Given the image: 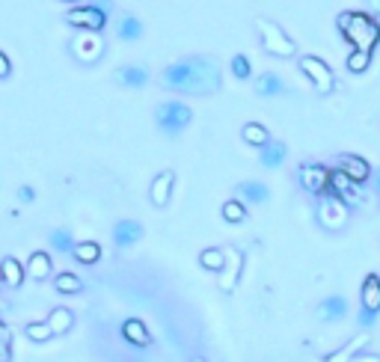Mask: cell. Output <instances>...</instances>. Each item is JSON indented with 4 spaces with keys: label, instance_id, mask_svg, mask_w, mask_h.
Wrapping results in <instances>:
<instances>
[{
    "label": "cell",
    "instance_id": "obj_23",
    "mask_svg": "<svg viewBox=\"0 0 380 362\" xmlns=\"http://www.w3.org/2000/svg\"><path fill=\"white\" fill-rule=\"evenodd\" d=\"M256 92L261 98H273V95H283L286 92V84H283V77L273 75V72H264L256 77Z\"/></svg>",
    "mask_w": 380,
    "mask_h": 362
},
{
    "label": "cell",
    "instance_id": "obj_41",
    "mask_svg": "<svg viewBox=\"0 0 380 362\" xmlns=\"http://www.w3.org/2000/svg\"><path fill=\"white\" fill-rule=\"evenodd\" d=\"M371 181H374V193L380 196V167H377V170L371 172Z\"/></svg>",
    "mask_w": 380,
    "mask_h": 362
},
{
    "label": "cell",
    "instance_id": "obj_39",
    "mask_svg": "<svg viewBox=\"0 0 380 362\" xmlns=\"http://www.w3.org/2000/svg\"><path fill=\"white\" fill-rule=\"evenodd\" d=\"M351 362H380V356H377V353H362V351H359Z\"/></svg>",
    "mask_w": 380,
    "mask_h": 362
},
{
    "label": "cell",
    "instance_id": "obj_24",
    "mask_svg": "<svg viewBox=\"0 0 380 362\" xmlns=\"http://www.w3.org/2000/svg\"><path fill=\"white\" fill-rule=\"evenodd\" d=\"M72 324H75V315H72V309H65V306H57L51 315H48V327H51L54 336H65L72 330Z\"/></svg>",
    "mask_w": 380,
    "mask_h": 362
},
{
    "label": "cell",
    "instance_id": "obj_2",
    "mask_svg": "<svg viewBox=\"0 0 380 362\" xmlns=\"http://www.w3.org/2000/svg\"><path fill=\"white\" fill-rule=\"evenodd\" d=\"M336 27L342 33V39L348 42L357 51H369L374 54V48L380 45V21L371 12H359V9H348L339 12Z\"/></svg>",
    "mask_w": 380,
    "mask_h": 362
},
{
    "label": "cell",
    "instance_id": "obj_35",
    "mask_svg": "<svg viewBox=\"0 0 380 362\" xmlns=\"http://www.w3.org/2000/svg\"><path fill=\"white\" fill-rule=\"evenodd\" d=\"M232 75L238 77V80H246L253 75V65H250V60H246L244 54H235L232 57Z\"/></svg>",
    "mask_w": 380,
    "mask_h": 362
},
{
    "label": "cell",
    "instance_id": "obj_29",
    "mask_svg": "<svg viewBox=\"0 0 380 362\" xmlns=\"http://www.w3.org/2000/svg\"><path fill=\"white\" fill-rule=\"evenodd\" d=\"M54 288L60 294H80L84 291V283H80V276H75V273H60V276H54Z\"/></svg>",
    "mask_w": 380,
    "mask_h": 362
},
{
    "label": "cell",
    "instance_id": "obj_8",
    "mask_svg": "<svg viewBox=\"0 0 380 362\" xmlns=\"http://www.w3.org/2000/svg\"><path fill=\"white\" fill-rule=\"evenodd\" d=\"M297 181H300V187L312 196H324L330 190V170L324 163H303L300 170H297Z\"/></svg>",
    "mask_w": 380,
    "mask_h": 362
},
{
    "label": "cell",
    "instance_id": "obj_28",
    "mask_svg": "<svg viewBox=\"0 0 380 362\" xmlns=\"http://www.w3.org/2000/svg\"><path fill=\"white\" fill-rule=\"evenodd\" d=\"M223 261H226V250H217V246H208V250L200 253V265H202L205 270H214V273H217V270L223 268Z\"/></svg>",
    "mask_w": 380,
    "mask_h": 362
},
{
    "label": "cell",
    "instance_id": "obj_4",
    "mask_svg": "<svg viewBox=\"0 0 380 362\" xmlns=\"http://www.w3.org/2000/svg\"><path fill=\"white\" fill-rule=\"evenodd\" d=\"M155 122H158V128L163 131V134H170V137H175V134H181L190 122H193V110L185 104V102H167V104H158V110H155Z\"/></svg>",
    "mask_w": 380,
    "mask_h": 362
},
{
    "label": "cell",
    "instance_id": "obj_33",
    "mask_svg": "<svg viewBox=\"0 0 380 362\" xmlns=\"http://www.w3.org/2000/svg\"><path fill=\"white\" fill-rule=\"evenodd\" d=\"M24 336H30L33 341H48V339H54L48 321H33V324H27V327H24Z\"/></svg>",
    "mask_w": 380,
    "mask_h": 362
},
{
    "label": "cell",
    "instance_id": "obj_34",
    "mask_svg": "<svg viewBox=\"0 0 380 362\" xmlns=\"http://www.w3.org/2000/svg\"><path fill=\"white\" fill-rule=\"evenodd\" d=\"M51 246H54L57 253H72L75 241H72V232H69V229H54V232H51Z\"/></svg>",
    "mask_w": 380,
    "mask_h": 362
},
{
    "label": "cell",
    "instance_id": "obj_43",
    "mask_svg": "<svg viewBox=\"0 0 380 362\" xmlns=\"http://www.w3.org/2000/svg\"><path fill=\"white\" fill-rule=\"evenodd\" d=\"M69 4H80V0H69Z\"/></svg>",
    "mask_w": 380,
    "mask_h": 362
},
{
    "label": "cell",
    "instance_id": "obj_36",
    "mask_svg": "<svg viewBox=\"0 0 380 362\" xmlns=\"http://www.w3.org/2000/svg\"><path fill=\"white\" fill-rule=\"evenodd\" d=\"M12 359V333L6 324H0V362Z\"/></svg>",
    "mask_w": 380,
    "mask_h": 362
},
{
    "label": "cell",
    "instance_id": "obj_31",
    "mask_svg": "<svg viewBox=\"0 0 380 362\" xmlns=\"http://www.w3.org/2000/svg\"><path fill=\"white\" fill-rule=\"evenodd\" d=\"M223 220H226V223H244V220H246V205H244V199H229V202H223Z\"/></svg>",
    "mask_w": 380,
    "mask_h": 362
},
{
    "label": "cell",
    "instance_id": "obj_44",
    "mask_svg": "<svg viewBox=\"0 0 380 362\" xmlns=\"http://www.w3.org/2000/svg\"><path fill=\"white\" fill-rule=\"evenodd\" d=\"M0 285H4V276H0Z\"/></svg>",
    "mask_w": 380,
    "mask_h": 362
},
{
    "label": "cell",
    "instance_id": "obj_25",
    "mask_svg": "<svg viewBox=\"0 0 380 362\" xmlns=\"http://www.w3.org/2000/svg\"><path fill=\"white\" fill-rule=\"evenodd\" d=\"M72 256L80 261V265H95V261L102 258V246H98L95 241H77L72 246Z\"/></svg>",
    "mask_w": 380,
    "mask_h": 362
},
{
    "label": "cell",
    "instance_id": "obj_22",
    "mask_svg": "<svg viewBox=\"0 0 380 362\" xmlns=\"http://www.w3.org/2000/svg\"><path fill=\"white\" fill-rule=\"evenodd\" d=\"M51 273H54V261H51V256L42 253V250L30 256V261H27V276H30V279H39V283H42V279H48Z\"/></svg>",
    "mask_w": 380,
    "mask_h": 362
},
{
    "label": "cell",
    "instance_id": "obj_13",
    "mask_svg": "<svg viewBox=\"0 0 380 362\" xmlns=\"http://www.w3.org/2000/svg\"><path fill=\"white\" fill-rule=\"evenodd\" d=\"M371 341V336H366V333H359V336H354V339H348L342 344L339 351H333V353H327L324 356V362H351L362 348H366V344Z\"/></svg>",
    "mask_w": 380,
    "mask_h": 362
},
{
    "label": "cell",
    "instance_id": "obj_3",
    "mask_svg": "<svg viewBox=\"0 0 380 362\" xmlns=\"http://www.w3.org/2000/svg\"><path fill=\"white\" fill-rule=\"evenodd\" d=\"M256 30H259V36H261V48H264L268 54L283 57V60L297 54L294 39H291L276 21H271V18H256Z\"/></svg>",
    "mask_w": 380,
    "mask_h": 362
},
{
    "label": "cell",
    "instance_id": "obj_14",
    "mask_svg": "<svg viewBox=\"0 0 380 362\" xmlns=\"http://www.w3.org/2000/svg\"><path fill=\"white\" fill-rule=\"evenodd\" d=\"M72 51H75V57L80 60V62H95L98 57H102V51H104V45H102V39L95 36H84V39H75V45H72Z\"/></svg>",
    "mask_w": 380,
    "mask_h": 362
},
{
    "label": "cell",
    "instance_id": "obj_18",
    "mask_svg": "<svg viewBox=\"0 0 380 362\" xmlns=\"http://www.w3.org/2000/svg\"><path fill=\"white\" fill-rule=\"evenodd\" d=\"M238 196L244 202H250V205H264L271 199V190H268V185H261V181H241Z\"/></svg>",
    "mask_w": 380,
    "mask_h": 362
},
{
    "label": "cell",
    "instance_id": "obj_16",
    "mask_svg": "<svg viewBox=\"0 0 380 362\" xmlns=\"http://www.w3.org/2000/svg\"><path fill=\"white\" fill-rule=\"evenodd\" d=\"M359 300H362V309L380 312V276H377V273H369L366 279H362Z\"/></svg>",
    "mask_w": 380,
    "mask_h": 362
},
{
    "label": "cell",
    "instance_id": "obj_9",
    "mask_svg": "<svg viewBox=\"0 0 380 362\" xmlns=\"http://www.w3.org/2000/svg\"><path fill=\"white\" fill-rule=\"evenodd\" d=\"M241 270H244V253L235 250V246H226V261H223V268L217 270V285H220V291L232 294V291L238 288Z\"/></svg>",
    "mask_w": 380,
    "mask_h": 362
},
{
    "label": "cell",
    "instance_id": "obj_10",
    "mask_svg": "<svg viewBox=\"0 0 380 362\" xmlns=\"http://www.w3.org/2000/svg\"><path fill=\"white\" fill-rule=\"evenodd\" d=\"M362 185H357L354 178H348L342 170H330V193L339 196V199L348 205V208H357L362 205Z\"/></svg>",
    "mask_w": 380,
    "mask_h": 362
},
{
    "label": "cell",
    "instance_id": "obj_38",
    "mask_svg": "<svg viewBox=\"0 0 380 362\" xmlns=\"http://www.w3.org/2000/svg\"><path fill=\"white\" fill-rule=\"evenodd\" d=\"M9 72H12V62L4 51H0V77H9Z\"/></svg>",
    "mask_w": 380,
    "mask_h": 362
},
{
    "label": "cell",
    "instance_id": "obj_15",
    "mask_svg": "<svg viewBox=\"0 0 380 362\" xmlns=\"http://www.w3.org/2000/svg\"><path fill=\"white\" fill-rule=\"evenodd\" d=\"M122 339H125L128 344H134V348H148V344H152L148 327H146L143 321H137V318H128V321L122 324Z\"/></svg>",
    "mask_w": 380,
    "mask_h": 362
},
{
    "label": "cell",
    "instance_id": "obj_17",
    "mask_svg": "<svg viewBox=\"0 0 380 362\" xmlns=\"http://www.w3.org/2000/svg\"><path fill=\"white\" fill-rule=\"evenodd\" d=\"M143 238V226L137 220H119L116 229H113V241L116 246H134Z\"/></svg>",
    "mask_w": 380,
    "mask_h": 362
},
{
    "label": "cell",
    "instance_id": "obj_37",
    "mask_svg": "<svg viewBox=\"0 0 380 362\" xmlns=\"http://www.w3.org/2000/svg\"><path fill=\"white\" fill-rule=\"evenodd\" d=\"M374 321H377V312H369V309H362V315H359V324H362V327H374Z\"/></svg>",
    "mask_w": 380,
    "mask_h": 362
},
{
    "label": "cell",
    "instance_id": "obj_30",
    "mask_svg": "<svg viewBox=\"0 0 380 362\" xmlns=\"http://www.w3.org/2000/svg\"><path fill=\"white\" fill-rule=\"evenodd\" d=\"M140 36H143V24L134 18V15H125V18L119 21V39L134 42V39H140Z\"/></svg>",
    "mask_w": 380,
    "mask_h": 362
},
{
    "label": "cell",
    "instance_id": "obj_11",
    "mask_svg": "<svg viewBox=\"0 0 380 362\" xmlns=\"http://www.w3.org/2000/svg\"><path fill=\"white\" fill-rule=\"evenodd\" d=\"M339 170L354 178L357 185H366V181L371 178V167H369V160L366 158H359V155H342L339 158Z\"/></svg>",
    "mask_w": 380,
    "mask_h": 362
},
{
    "label": "cell",
    "instance_id": "obj_26",
    "mask_svg": "<svg viewBox=\"0 0 380 362\" xmlns=\"http://www.w3.org/2000/svg\"><path fill=\"white\" fill-rule=\"evenodd\" d=\"M119 84L131 87V89L146 87L148 84V72L143 69V65H125V69H119Z\"/></svg>",
    "mask_w": 380,
    "mask_h": 362
},
{
    "label": "cell",
    "instance_id": "obj_19",
    "mask_svg": "<svg viewBox=\"0 0 380 362\" xmlns=\"http://www.w3.org/2000/svg\"><path fill=\"white\" fill-rule=\"evenodd\" d=\"M24 273H27V268L21 265L18 258L6 256L4 261H0V276H4V285H9V288H18V285L24 283Z\"/></svg>",
    "mask_w": 380,
    "mask_h": 362
},
{
    "label": "cell",
    "instance_id": "obj_12",
    "mask_svg": "<svg viewBox=\"0 0 380 362\" xmlns=\"http://www.w3.org/2000/svg\"><path fill=\"white\" fill-rule=\"evenodd\" d=\"M173 181H175V172H173V170H163V172L155 175L152 190H148V196H152V205H155V208H167L170 193H173Z\"/></svg>",
    "mask_w": 380,
    "mask_h": 362
},
{
    "label": "cell",
    "instance_id": "obj_27",
    "mask_svg": "<svg viewBox=\"0 0 380 362\" xmlns=\"http://www.w3.org/2000/svg\"><path fill=\"white\" fill-rule=\"evenodd\" d=\"M241 137H244V143H250V146H261L271 140V134H268V128H264L261 122H246L244 128H241Z\"/></svg>",
    "mask_w": 380,
    "mask_h": 362
},
{
    "label": "cell",
    "instance_id": "obj_32",
    "mask_svg": "<svg viewBox=\"0 0 380 362\" xmlns=\"http://www.w3.org/2000/svg\"><path fill=\"white\" fill-rule=\"evenodd\" d=\"M369 65H371V54H369V51H357V48H354V51L348 54V72L362 75V72L369 69Z\"/></svg>",
    "mask_w": 380,
    "mask_h": 362
},
{
    "label": "cell",
    "instance_id": "obj_1",
    "mask_svg": "<svg viewBox=\"0 0 380 362\" xmlns=\"http://www.w3.org/2000/svg\"><path fill=\"white\" fill-rule=\"evenodd\" d=\"M163 87L185 95H211L220 89V62L214 57H188L163 69Z\"/></svg>",
    "mask_w": 380,
    "mask_h": 362
},
{
    "label": "cell",
    "instance_id": "obj_21",
    "mask_svg": "<svg viewBox=\"0 0 380 362\" xmlns=\"http://www.w3.org/2000/svg\"><path fill=\"white\" fill-rule=\"evenodd\" d=\"M286 155H288L286 143H279V140H268V143L261 146V167H268V170H276V167H283Z\"/></svg>",
    "mask_w": 380,
    "mask_h": 362
},
{
    "label": "cell",
    "instance_id": "obj_20",
    "mask_svg": "<svg viewBox=\"0 0 380 362\" xmlns=\"http://www.w3.org/2000/svg\"><path fill=\"white\" fill-rule=\"evenodd\" d=\"M344 315H348V300L339 297V294L321 300V306H318V318L321 321H342Z\"/></svg>",
    "mask_w": 380,
    "mask_h": 362
},
{
    "label": "cell",
    "instance_id": "obj_42",
    "mask_svg": "<svg viewBox=\"0 0 380 362\" xmlns=\"http://www.w3.org/2000/svg\"><path fill=\"white\" fill-rule=\"evenodd\" d=\"M193 362H208V359H202V356H196V359H193Z\"/></svg>",
    "mask_w": 380,
    "mask_h": 362
},
{
    "label": "cell",
    "instance_id": "obj_7",
    "mask_svg": "<svg viewBox=\"0 0 380 362\" xmlns=\"http://www.w3.org/2000/svg\"><path fill=\"white\" fill-rule=\"evenodd\" d=\"M65 21H69L72 27H77V30L98 33L107 24V9H102L98 4H84V6H75L69 15H65Z\"/></svg>",
    "mask_w": 380,
    "mask_h": 362
},
{
    "label": "cell",
    "instance_id": "obj_5",
    "mask_svg": "<svg viewBox=\"0 0 380 362\" xmlns=\"http://www.w3.org/2000/svg\"><path fill=\"white\" fill-rule=\"evenodd\" d=\"M318 223L327 229V232H339V229H344L348 226V217H351V208L344 205L339 196H333V193H324V196H318Z\"/></svg>",
    "mask_w": 380,
    "mask_h": 362
},
{
    "label": "cell",
    "instance_id": "obj_6",
    "mask_svg": "<svg viewBox=\"0 0 380 362\" xmlns=\"http://www.w3.org/2000/svg\"><path fill=\"white\" fill-rule=\"evenodd\" d=\"M300 72L309 77V84L315 87L321 95H330L336 89V75H333V69H330L321 57H312V54L300 57Z\"/></svg>",
    "mask_w": 380,
    "mask_h": 362
},
{
    "label": "cell",
    "instance_id": "obj_40",
    "mask_svg": "<svg viewBox=\"0 0 380 362\" xmlns=\"http://www.w3.org/2000/svg\"><path fill=\"white\" fill-rule=\"evenodd\" d=\"M18 199L21 202H33V199H36V193H33V187H21L18 190Z\"/></svg>",
    "mask_w": 380,
    "mask_h": 362
}]
</instances>
